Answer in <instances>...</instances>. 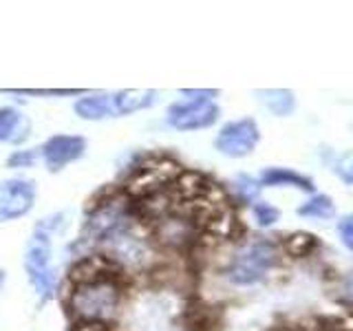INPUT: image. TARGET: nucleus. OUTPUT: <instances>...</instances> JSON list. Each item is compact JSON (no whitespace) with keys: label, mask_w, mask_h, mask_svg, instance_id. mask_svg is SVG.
<instances>
[{"label":"nucleus","mask_w":353,"mask_h":331,"mask_svg":"<svg viewBox=\"0 0 353 331\" xmlns=\"http://www.w3.org/2000/svg\"><path fill=\"white\" fill-rule=\"evenodd\" d=\"M334 212H336L334 201L327 194H314L309 201H305L298 208V214L307 219H331Z\"/></svg>","instance_id":"nucleus-13"},{"label":"nucleus","mask_w":353,"mask_h":331,"mask_svg":"<svg viewBox=\"0 0 353 331\" xmlns=\"http://www.w3.org/2000/svg\"><path fill=\"white\" fill-rule=\"evenodd\" d=\"M252 212H254V219L259 221V225H263V228L274 225L276 221H279V210L270 203H265V201H254Z\"/></svg>","instance_id":"nucleus-15"},{"label":"nucleus","mask_w":353,"mask_h":331,"mask_svg":"<svg viewBox=\"0 0 353 331\" xmlns=\"http://www.w3.org/2000/svg\"><path fill=\"white\" fill-rule=\"evenodd\" d=\"M336 174L345 183L353 185V152L342 154V157L338 159V163H336Z\"/></svg>","instance_id":"nucleus-16"},{"label":"nucleus","mask_w":353,"mask_h":331,"mask_svg":"<svg viewBox=\"0 0 353 331\" xmlns=\"http://www.w3.org/2000/svg\"><path fill=\"white\" fill-rule=\"evenodd\" d=\"M157 93L154 91H141V88H130V91H119L113 95V106H115V115H130L137 113V110L148 108Z\"/></svg>","instance_id":"nucleus-9"},{"label":"nucleus","mask_w":353,"mask_h":331,"mask_svg":"<svg viewBox=\"0 0 353 331\" xmlns=\"http://www.w3.org/2000/svg\"><path fill=\"white\" fill-rule=\"evenodd\" d=\"M256 95L261 97V102L265 104V108H270L274 115L285 117L290 115L294 106H296V99L292 91H285V88H272V91H256Z\"/></svg>","instance_id":"nucleus-11"},{"label":"nucleus","mask_w":353,"mask_h":331,"mask_svg":"<svg viewBox=\"0 0 353 331\" xmlns=\"http://www.w3.org/2000/svg\"><path fill=\"white\" fill-rule=\"evenodd\" d=\"M219 119V106L212 99L194 97L188 102H176L168 108V124L176 130H199L212 126Z\"/></svg>","instance_id":"nucleus-5"},{"label":"nucleus","mask_w":353,"mask_h":331,"mask_svg":"<svg viewBox=\"0 0 353 331\" xmlns=\"http://www.w3.org/2000/svg\"><path fill=\"white\" fill-rule=\"evenodd\" d=\"M261 139V132L256 121L252 117H241L225 124L223 128L219 130V135L214 139V146L221 154L225 157H248V154L256 148V143Z\"/></svg>","instance_id":"nucleus-4"},{"label":"nucleus","mask_w":353,"mask_h":331,"mask_svg":"<svg viewBox=\"0 0 353 331\" xmlns=\"http://www.w3.org/2000/svg\"><path fill=\"white\" fill-rule=\"evenodd\" d=\"M281 254L268 239H254L241 245L228 263L225 276L234 285H256L272 268H276Z\"/></svg>","instance_id":"nucleus-2"},{"label":"nucleus","mask_w":353,"mask_h":331,"mask_svg":"<svg viewBox=\"0 0 353 331\" xmlns=\"http://www.w3.org/2000/svg\"><path fill=\"white\" fill-rule=\"evenodd\" d=\"M338 234L342 243H345V248L353 252V214H347L338 221Z\"/></svg>","instance_id":"nucleus-18"},{"label":"nucleus","mask_w":353,"mask_h":331,"mask_svg":"<svg viewBox=\"0 0 353 331\" xmlns=\"http://www.w3.org/2000/svg\"><path fill=\"white\" fill-rule=\"evenodd\" d=\"M18 130L27 132V121L16 108H0V141H20Z\"/></svg>","instance_id":"nucleus-12"},{"label":"nucleus","mask_w":353,"mask_h":331,"mask_svg":"<svg viewBox=\"0 0 353 331\" xmlns=\"http://www.w3.org/2000/svg\"><path fill=\"white\" fill-rule=\"evenodd\" d=\"M318 245L316 243V237L314 234H305V232H296L290 239H287L285 248L287 252L292 254V257H307L309 252Z\"/></svg>","instance_id":"nucleus-14"},{"label":"nucleus","mask_w":353,"mask_h":331,"mask_svg":"<svg viewBox=\"0 0 353 331\" xmlns=\"http://www.w3.org/2000/svg\"><path fill=\"white\" fill-rule=\"evenodd\" d=\"M3 279H5V272H3V270H0V283H3Z\"/></svg>","instance_id":"nucleus-21"},{"label":"nucleus","mask_w":353,"mask_h":331,"mask_svg":"<svg viewBox=\"0 0 353 331\" xmlns=\"http://www.w3.org/2000/svg\"><path fill=\"white\" fill-rule=\"evenodd\" d=\"M261 185H272V188H298V190H307L312 192L314 190V181L309 179V177L296 172L292 168H279V166H274V168H265L263 174H261Z\"/></svg>","instance_id":"nucleus-8"},{"label":"nucleus","mask_w":353,"mask_h":331,"mask_svg":"<svg viewBox=\"0 0 353 331\" xmlns=\"http://www.w3.org/2000/svg\"><path fill=\"white\" fill-rule=\"evenodd\" d=\"M40 150H42V159L47 163V168L51 172H58L64 166H69L71 161L82 157L86 150V141L77 135H55L47 139V143H44Z\"/></svg>","instance_id":"nucleus-7"},{"label":"nucleus","mask_w":353,"mask_h":331,"mask_svg":"<svg viewBox=\"0 0 353 331\" xmlns=\"http://www.w3.org/2000/svg\"><path fill=\"white\" fill-rule=\"evenodd\" d=\"M121 301L119 285L113 276L75 283V290L69 298V312L77 323H95L104 325L115 318Z\"/></svg>","instance_id":"nucleus-1"},{"label":"nucleus","mask_w":353,"mask_h":331,"mask_svg":"<svg viewBox=\"0 0 353 331\" xmlns=\"http://www.w3.org/2000/svg\"><path fill=\"white\" fill-rule=\"evenodd\" d=\"M51 221L53 219H44L42 223L36 228L33 237L27 245L25 254V270L29 274V281L42 298H49L55 285V274L49 268L51 261Z\"/></svg>","instance_id":"nucleus-3"},{"label":"nucleus","mask_w":353,"mask_h":331,"mask_svg":"<svg viewBox=\"0 0 353 331\" xmlns=\"http://www.w3.org/2000/svg\"><path fill=\"white\" fill-rule=\"evenodd\" d=\"M33 161H36V152L31 150H18L16 154L9 157V166H29Z\"/></svg>","instance_id":"nucleus-20"},{"label":"nucleus","mask_w":353,"mask_h":331,"mask_svg":"<svg viewBox=\"0 0 353 331\" xmlns=\"http://www.w3.org/2000/svg\"><path fill=\"white\" fill-rule=\"evenodd\" d=\"M234 185H236V192L245 199V201L254 203V199H256V194H259V183L256 181H252L250 177H239Z\"/></svg>","instance_id":"nucleus-17"},{"label":"nucleus","mask_w":353,"mask_h":331,"mask_svg":"<svg viewBox=\"0 0 353 331\" xmlns=\"http://www.w3.org/2000/svg\"><path fill=\"white\" fill-rule=\"evenodd\" d=\"M75 113L82 119H104V117H113L115 115V106H113V95H91V97H82L80 102L75 104Z\"/></svg>","instance_id":"nucleus-10"},{"label":"nucleus","mask_w":353,"mask_h":331,"mask_svg":"<svg viewBox=\"0 0 353 331\" xmlns=\"http://www.w3.org/2000/svg\"><path fill=\"white\" fill-rule=\"evenodd\" d=\"M340 301L353 307V272L340 285Z\"/></svg>","instance_id":"nucleus-19"},{"label":"nucleus","mask_w":353,"mask_h":331,"mask_svg":"<svg viewBox=\"0 0 353 331\" xmlns=\"http://www.w3.org/2000/svg\"><path fill=\"white\" fill-rule=\"evenodd\" d=\"M36 203V183L29 179H5L0 181V221L25 217Z\"/></svg>","instance_id":"nucleus-6"}]
</instances>
